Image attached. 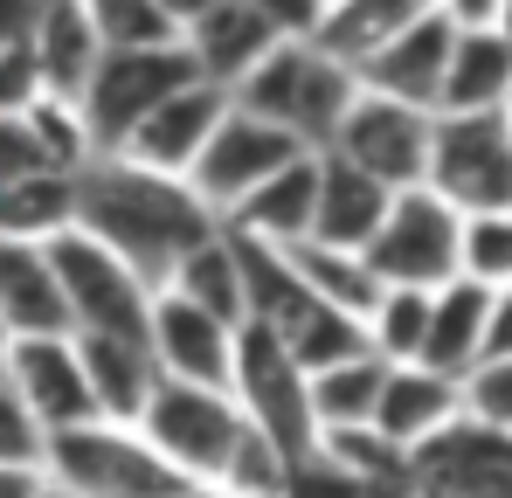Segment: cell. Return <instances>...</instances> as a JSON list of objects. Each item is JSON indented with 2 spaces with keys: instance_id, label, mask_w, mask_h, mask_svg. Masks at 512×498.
Here are the masks:
<instances>
[{
  "instance_id": "18",
  "label": "cell",
  "mask_w": 512,
  "mask_h": 498,
  "mask_svg": "<svg viewBox=\"0 0 512 498\" xmlns=\"http://www.w3.org/2000/svg\"><path fill=\"white\" fill-rule=\"evenodd\" d=\"M312 201H319V153L291 160L284 173H270L256 194H243L222 229L243 236V243H263V249H291V243H312Z\"/></svg>"
},
{
  "instance_id": "7",
  "label": "cell",
  "mask_w": 512,
  "mask_h": 498,
  "mask_svg": "<svg viewBox=\"0 0 512 498\" xmlns=\"http://www.w3.org/2000/svg\"><path fill=\"white\" fill-rule=\"evenodd\" d=\"M180 83H194V56L167 42V49H104L90 83L77 90V111H84V132L97 153H118L132 139V125L167 104Z\"/></svg>"
},
{
  "instance_id": "39",
  "label": "cell",
  "mask_w": 512,
  "mask_h": 498,
  "mask_svg": "<svg viewBox=\"0 0 512 498\" xmlns=\"http://www.w3.org/2000/svg\"><path fill=\"white\" fill-rule=\"evenodd\" d=\"M35 97H49L42 63L28 56V42H7V49H0V118H21Z\"/></svg>"
},
{
  "instance_id": "19",
  "label": "cell",
  "mask_w": 512,
  "mask_h": 498,
  "mask_svg": "<svg viewBox=\"0 0 512 498\" xmlns=\"http://www.w3.org/2000/svg\"><path fill=\"white\" fill-rule=\"evenodd\" d=\"M77 360H84V388L97 422H125L139 429V415L160 388V367L146 353V339H118V332H77Z\"/></svg>"
},
{
  "instance_id": "34",
  "label": "cell",
  "mask_w": 512,
  "mask_h": 498,
  "mask_svg": "<svg viewBox=\"0 0 512 498\" xmlns=\"http://www.w3.org/2000/svg\"><path fill=\"white\" fill-rule=\"evenodd\" d=\"M423 326H429V291H402V284H381L374 312H367V346L388 360V367H409L423 353Z\"/></svg>"
},
{
  "instance_id": "29",
  "label": "cell",
  "mask_w": 512,
  "mask_h": 498,
  "mask_svg": "<svg viewBox=\"0 0 512 498\" xmlns=\"http://www.w3.org/2000/svg\"><path fill=\"white\" fill-rule=\"evenodd\" d=\"M77 229V173H21L0 187V243H56Z\"/></svg>"
},
{
  "instance_id": "17",
  "label": "cell",
  "mask_w": 512,
  "mask_h": 498,
  "mask_svg": "<svg viewBox=\"0 0 512 498\" xmlns=\"http://www.w3.org/2000/svg\"><path fill=\"white\" fill-rule=\"evenodd\" d=\"M277 42H284V35L256 14L250 0H215L201 21H187V28H180V49L194 56V77H201V83H222V90H236V83L250 77Z\"/></svg>"
},
{
  "instance_id": "45",
  "label": "cell",
  "mask_w": 512,
  "mask_h": 498,
  "mask_svg": "<svg viewBox=\"0 0 512 498\" xmlns=\"http://www.w3.org/2000/svg\"><path fill=\"white\" fill-rule=\"evenodd\" d=\"M35 14H42V0H0V49L7 42H28Z\"/></svg>"
},
{
  "instance_id": "40",
  "label": "cell",
  "mask_w": 512,
  "mask_h": 498,
  "mask_svg": "<svg viewBox=\"0 0 512 498\" xmlns=\"http://www.w3.org/2000/svg\"><path fill=\"white\" fill-rule=\"evenodd\" d=\"M0 464H42V429L28 422L7 381H0Z\"/></svg>"
},
{
  "instance_id": "31",
  "label": "cell",
  "mask_w": 512,
  "mask_h": 498,
  "mask_svg": "<svg viewBox=\"0 0 512 498\" xmlns=\"http://www.w3.org/2000/svg\"><path fill=\"white\" fill-rule=\"evenodd\" d=\"M319 450L340 464L346 478H360L374 498H409V457L388 436H374V429H333V436H319Z\"/></svg>"
},
{
  "instance_id": "32",
  "label": "cell",
  "mask_w": 512,
  "mask_h": 498,
  "mask_svg": "<svg viewBox=\"0 0 512 498\" xmlns=\"http://www.w3.org/2000/svg\"><path fill=\"white\" fill-rule=\"evenodd\" d=\"M457 277L478 291H512V208L457 215Z\"/></svg>"
},
{
  "instance_id": "5",
  "label": "cell",
  "mask_w": 512,
  "mask_h": 498,
  "mask_svg": "<svg viewBox=\"0 0 512 498\" xmlns=\"http://www.w3.org/2000/svg\"><path fill=\"white\" fill-rule=\"evenodd\" d=\"M243 429L250 422L222 388H187V381H160L146 415H139V436L153 443V457L180 485H222Z\"/></svg>"
},
{
  "instance_id": "33",
  "label": "cell",
  "mask_w": 512,
  "mask_h": 498,
  "mask_svg": "<svg viewBox=\"0 0 512 498\" xmlns=\"http://www.w3.org/2000/svg\"><path fill=\"white\" fill-rule=\"evenodd\" d=\"M21 125H28L35 160L49 166V173H84V166L97 160V146H90V132H84V111H77L70 97H35V104L21 111Z\"/></svg>"
},
{
  "instance_id": "25",
  "label": "cell",
  "mask_w": 512,
  "mask_h": 498,
  "mask_svg": "<svg viewBox=\"0 0 512 498\" xmlns=\"http://www.w3.org/2000/svg\"><path fill=\"white\" fill-rule=\"evenodd\" d=\"M28 56L42 63V83H49V97H70L77 104V90L90 83L97 70V28H90L84 0H42V14H35V28H28Z\"/></svg>"
},
{
  "instance_id": "10",
  "label": "cell",
  "mask_w": 512,
  "mask_h": 498,
  "mask_svg": "<svg viewBox=\"0 0 512 498\" xmlns=\"http://www.w3.org/2000/svg\"><path fill=\"white\" fill-rule=\"evenodd\" d=\"M291 160H305V146L284 132V125H270V118H256V111H243L236 97H229V118L215 125V139L201 146V160H194V173H187V187L201 194V208L222 222L243 194H256L270 173H284Z\"/></svg>"
},
{
  "instance_id": "16",
  "label": "cell",
  "mask_w": 512,
  "mask_h": 498,
  "mask_svg": "<svg viewBox=\"0 0 512 498\" xmlns=\"http://www.w3.org/2000/svg\"><path fill=\"white\" fill-rule=\"evenodd\" d=\"M450 42H457V21L436 7V14H423L416 28H402L388 49H374L353 77H360V90H374V97H395V104L436 111L443 70H450Z\"/></svg>"
},
{
  "instance_id": "36",
  "label": "cell",
  "mask_w": 512,
  "mask_h": 498,
  "mask_svg": "<svg viewBox=\"0 0 512 498\" xmlns=\"http://www.w3.org/2000/svg\"><path fill=\"white\" fill-rule=\"evenodd\" d=\"M284 478H291V457H284L270 436L243 429V443H236V457H229V471H222V492H236V498H284Z\"/></svg>"
},
{
  "instance_id": "43",
  "label": "cell",
  "mask_w": 512,
  "mask_h": 498,
  "mask_svg": "<svg viewBox=\"0 0 512 498\" xmlns=\"http://www.w3.org/2000/svg\"><path fill=\"white\" fill-rule=\"evenodd\" d=\"M478 360H512V291H492V312H485Z\"/></svg>"
},
{
  "instance_id": "38",
  "label": "cell",
  "mask_w": 512,
  "mask_h": 498,
  "mask_svg": "<svg viewBox=\"0 0 512 498\" xmlns=\"http://www.w3.org/2000/svg\"><path fill=\"white\" fill-rule=\"evenodd\" d=\"M284 498H374L360 478H346L340 464L312 443L305 457H291V478H284Z\"/></svg>"
},
{
  "instance_id": "27",
  "label": "cell",
  "mask_w": 512,
  "mask_h": 498,
  "mask_svg": "<svg viewBox=\"0 0 512 498\" xmlns=\"http://www.w3.org/2000/svg\"><path fill=\"white\" fill-rule=\"evenodd\" d=\"M381 381H388V360H381V353H353V360H333V367L305 374L312 429H319V436H333V429H374Z\"/></svg>"
},
{
  "instance_id": "15",
  "label": "cell",
  "mask_w": 512,
  "mask_h": 498,
  "mask_svg": "<svg viewBox=\"0 0 512 498\" xmlns=\"http://www.w3.org/2000/svg\"><path fill=\"white\" fill-rule=\"evenodd\" d=\"M7 388L14 402L28 409V422L49 436V429H77V422H97L84 388V360H77V332L63 339H14L7 353Z\"/></svg>"
},
{
  "instance_id": "4",
  "label": "cell",
  "mask_w": 512,
  "mask_h": 498,
  "mask_svg": "<svg viewBox=\"0 0 512 498\" xmlns=\"http://www.w3.org/2000/svg\"><path fill=\"white\" fill-rule=\"evenodd\" d=\"M423 187L457 215L512 208V111H436Z\"/></svg>"
},
{
  "instance_id": "44",
  "label": "cell",
  "mask_w": 512,
  "mask_h": 498,
  "mask_svg": "<svg viewBox=\"0 0 512 498\" xmlns=\"http://www.w3.org/2000/svg\"><path fill=\"white\" fill-rule=\"evenodd\" d=\"M0 498H49L42 464H0Z\"/></svg>"
},
{
  "instance_id": "53",
  "label": "cell",
  "mask_w": 512,
  "mask_h": 498,
  "mask_svg": "<svg viewBox=\"0 0 512 498\" xmlns=\"http://www.w3.org/2000/svg\"><path fill=\"white\" fill-rule=\"evenodd\" d=\"M506 111H512V104H506Z\"/></svg>"
},
{
  "instance_id": "41",
  "label": "cell",
  "mask_w": 512,
  "mask_h": 498,
  "mask_svg": "<svg viewBox=\"0 0 512 498\" xmlns=\"http://www.w3.org/2000/svg\"><path fill=\"white\" fill-rule=\"evenodd\" d=\"M21 173H42L35 139H28V125H21V118H0V187H14Z\"/></svg>"
},
{
  "instance_id": "52",
  "label": "cell",
  "mask_w": 512,
  "mask_h": 498,
  "mask_svg": "<svg viewBox=\"0 0 512 498\" xmlns=\"http://www.w3.org/2000/svg\"><path fill=\"white\" fill-rule=\"evenodd\" d=\"M49 498H63V492H49Z\"/></svg>"
},
{
  "instance_id": "47",
  "label": "cell",
  "mask_w": 512,
  "mask_h": 498,
  "mask_svg": "<svg viewBox=\"0 0 512 498\" xmlns=\"http://www.w3.org/2000/svg\"><path fill=\"white\" fill-rule=\"evenodd\" d=\"M153 7H160V14H167L173 28H187V21H201V14H208V7H215V0H153Z\"/></svg>"
},
{
  "instance_id": "23",
  "label": "cell",
  "mask_w": 512,
  "mask_h": 498,
  "mask_svg": "<svg viewBox=\"0 0 512 498\" xmlns=\"http://www.w3.org/2000/svg\"><path fill=\"white\" fill-rule=\"evenodd\" d=\"M443 0H333V7H319V28H312V42L346 63V70H360L374 49H388L402 28H416L423 14H436Z\"/></svg>"
},
{
  "instance_id": "37",
  "label": "cell",
  "mask_w": 512,
  "mask_h": 498,
  "mask_svg": "<svg viewBox=\"0 0 512 498\" xmlns=\"http://www.w3.org/2000/svg\"><path fill=\"white\" fill-rule=\"evenodd\" d=\"M457 402H464V422H478L492 436H512V360H478L457 381Z\"/></svg>"
},
{
  "instance_id": "26",
  "label": "cell",
  "mask_w": 512,
  "mask_h": 498,
  "mask_svg": "<svg viewBox=\"0 0 512 498\" xmlns=\"http://www.w3.org/2000/svg\"><path fill=\"white\" fill-rule=\"evenodd\" d=\"M512 104V49L499 28H457L436 111H506Z\"/></svg>"
},
{
  "instance_id": "21",
  "label": "cell",
  "mask_w": 512,
  "mask_h": 498,
  "mask_svg": "<svg viewBox=\"0 0 512 498\" xmlns=\"http://www.w3.org/2000/svg\"><path fill=\"white\" fill-rule=\"evenodd\" d=\"M0 326L7 339H63L70 305L42 243H0Z\"/></svg>"
},
{
  "instance_id": "48",
  "label": "cell",
  "mask_w": 512,
  "mask_h": 498,
  "mask_svg": "<svg viewBox=\"0 0 512 498\" xmlns=\"http://www.w3.org/2000/svg\"><path fill=\"white\" fill-rule=\"evenodd\" d=\"M499 35H506V49H512V0H499V21H492Z\"/></svg>"
},
{
  "instance_id": "50",
  "label": "cell",
  "mask_w": 512,
  "mask_h": 498,
  "mask_svg": "<svg viewBox=\"0 0 512 498\" xmlns=\"http://www.w3.org/2000/svg\"><path fill=\"white\" fill-rule=\"evenodd\" d=\"M7 353H14V339H7V326H0V381H7Z\"/></svg>"
},
{
  "instance_id": "30",
  "label": "cell",
  "mask_w": 512,
  "mask_h": 498,
  "mask_svg": "<svg viewBox=\"0 0 512 498\" xmlns=\"http://www.w3.org/2000/svg\"><path fill=\"white\" fill-rule=\"evenodd\" d=\"M291 270H298V284L319 298V305H333L346 319H360L367 326V312H374V298H381V284H374V270L360 263V249H333V243H291Z\"/></svg>"
},
{
  "instance_id": "35",
  "label": "cell",
  "mask_w": 512,
  "mask_h": 498,
  "mask_svg": "<svg viewBox=\"0 0 512 498\" xmlns=\"http://www.w3.org/2000/svg\"><path fill=\"white\" fill-rule=\"evenodd\" d=\"M84 14L97 28V49H167V42H180V28L153 0H84Z\"/></svg>"
},
{
  "instance_id": "22",
  "label": "cell",
  "mask_w": 512,
  "mask_h": 498,
  "mask_svg": "<svg viewBox=\"0 0 512 498\" xmlns=\"http://www.w3.org/2000/svg\"><path fill=\"white\" fill-rule=\"evenodd\" d=\"M388 187L367 180L360 166H346L340 153H319V201H312V243L333 249H367V236L388 215Z\"/></svg>"
},
{
  "instance_id": "49",
  "label": "cell",
  "mask_w": 512,
  "mask_h": 498,
  "mask_svg": "<svg viewBox=\"0 0 512 498\" xmlns=\"http://www.w3.org/2000/svg\"><path fill=\"white\" fill-rule=\"evenodd\" d=\"M180 498H236V492H222V485H187Z\"/></svg>"
},
{
  "instance_id": "42",
  "label": "cell",
  "mask_w": 512,
  "mask_h": 498,
  "mask_svg": "<svg viewBox=\"0 0 512 498\" xmlns=\"http://www.w3.org/2000/svg\"><path fill=\"white\" fill-rule=\"evenodd\" d=\"M250 7L277 35H312V28H319V0H250Z\"/></svg>"
},
{
  "instance_id": "1",
  "label": "cell",
  "mask_w": 512,
  "mask_h": 498,
  "mask_svg": "<svg viewBox=\"0 0 512 498\" xmlns=\"http://www.w3.org/2000/svg\"><path fill=\"white\" fill-rule=\"evenodd\" d=\"M77 229L97 236L104 249H118L153 291L173 277V263L187 249H201L222 222L201 208V194L173 173H146V166L97 153L77 173Z\"/></svg>"
},
{
  "instance_id": "20",
  "label": "cell",
  "mask_w": 512,
  "mask_h": 498,
  "mask_svg": "<svg viewBox=\"0 0 512 498\" xmlns=\"http://www.w3.org/2000/svg\"><path fill=\"white\" fill-rule=\"evenodd\" d=\"M450 422H464V402H457V381L436 374V367H388L381 381V402H374V436H388L402 457H416L429 436H443Z\"/></svg>"
},
{
  "instance_id": "24",
  "label": "cell",
  "mask_w": 512,
  "mask_h": 498,
  "mask_svg": "<svg viewBox=\"0 0 512 498\" xmlns=\"http://www.w3.org/2000/svg\"><path fill=\"white\" fill-rule=\"evenodd\" d=\"M485 312H492V291H478V284H464V277L436 284V291H429V326H423V353H416V367H436V374L464 381V374L478 367Z\"/></svg>"
},
{
  "instance_id": "28",
  "label": "cell",
  "mask_w": 512,
  "mask_h": 498,
  "mask_svg": "<svg viewBox=\"0 0 512 498\" xmlns=\"http://www.w3.org/2000/svg\"><path fill=\"white\" fill-rule=\"evenodd\" d=\"M160 291L187 298V305H201V312L222 319V326H243V249H236V236L215 229L201 249H187Z\"/></svg>"
},
{
  "instance_id": "2",
  "label": "cell",
  "mask_w": 512,
  "mask_h": 498,
  "mask_svg": "<svg viewBox=\"0 0 512 498\" xmlns=\"http://www.w3.org/2000/svg\"><path fill=\"white\" fill-rule=\"evenodd\" d=\"M229 97H236L243 111H256V118L284 125L305 153H333L340 118L353 111V97H360V77H353L346 63H333L312 35H284Z\"/></svg>"
},
{
  "instance_id": "46",
  "label": "cell",
  "mask_w": 512,
  "mask_h": 498,
  "mask_svg": "<svg viewBox=\"0 0 512 498\" xmlns=\"http://www.w3.org/2000/svg\"><path fill=\"white\" fill-rule=\"evenodd\" d=\"M443 14H450L457 28H492V21H499V0H443Z\"/></svg>"
},
{
  "instance_id": "6",
  "label": "cell",
  "mask_w": 512,
  "mask_h": 498,
  "mask_svg": "<svg viewBox=\"0 0 512 498\" xmlns=\"http://www.w3.org/2000/svg\"><path fill=\"white\" fill-rule=\"evenodd\" d=\"M49 249V270L63 284L70 305V332H118V339H146V312H153V284L84 229H63Z\"/></svg>"
},
{
  "instance_id": "3",
  "label": "cell",
  "mask_w": 512,
  "mask_h": 498,
  "mask_svg": "<svg viewBox=\"0 0 512 498\" xmlns=\"http://www.w3.org/2000/svg\"><path fill=\"white\" fill-rule=\"evenodd\" d=\"M42 478L63 498H180L187 485L125 422H77L42 436Z\"/></svg>"
},
{
  "instance_id": "51",
  "label": "cell",
  "mask_w": 512,
  "mask_h": 498,
  "mask_svg": "<svg viewBox=\"0 0 512 498\" xmlns=\"http://www.w3.org/2000/svg\"><path fill=\"white\" fill-rule=\"evenodd\" d=\"M319 7H333V0H319Z\"/></svg>"
},
{
  "instance_id": "14",
  "label": "cell",
  "mask_w": 512,
  "mask_h": 498,
  "mask_svg": "<svg viewBox=\"0 0 512 498\" xmlns=\"http://www.w3.org/2000/svg\"><path fill=\"white\" fill-rule=\"evenodd\" d=\"M229 118V90L222 83H180L167 104H153L139 125H132V139L118 146V160L146 166V173H173V180H187L194 160H201V146L215 139V125Z\"/></svg>"
},
{
  "instance_id": "12",
  "label": "cell",
  "mask_w": 512,
  "mask_h": 498,
  "mask_svg": "<svg viewBox=\"0 0 512 498\" xmlns=\"http://www.w3.org/2000/svg\"><path fill=\"white\" fill-rule=\"evenodd\" d=\"M409 498H512V436L450 422L409 457Z\"/></svg>"
},
{
  "instance_id": "13",
  "label": "cell",
  "mask_w": 512,
  "mask_h": 498,
  "mask_svg": "<svg viewBox=\"0 0 512 498\" xmlns=\"http://www.w3.org/2000/svg\"><path fill=\"white\" fill-rule=\"evenodd\" d=\"M146 353L160 367V381H187V388H222L229 395V367H236V326L208 319L201 305L153 291L146 312Z\"/></svg>"
},
{
  "instance_id": "11",
  "label": "cell",
  "mask_w": 512,
  "mask_h": 498,
  "mask_svg": "<svg viewBox=\"0 0 512 498\" xmlns=\"http://www.w3.org/2000/svg\"><path fill=\"white\" fill-rule=\"evenodd\" d=\"M429 118H436V111H416V104H395V97H374V90H360V97H353V111L340 118V139H333V153H340L346 166H360L367 180H381L388 194H402V187H423Z\"/></svg>"
},
{
  "instance_id": "9",
  "label": "cell",
  "mask_w": 512,
  "mask_h": 498,
  "mask_svg": "<svg viewBox=\"0 0 512 498\" xmlns=\"http://www.w3.org/2000/svg\"><path fill=\"white\" fill-rule=\"evenodd\" d=\"M360 263L374 270V284H402V291H436L457 277V208H443L429 187H402L381 215V229L367 236Z\"/></svg>"
},
{
  "instance_id": "8",
  "label": "cell",
  "mask_w": 512,
  "mask_h": 498,
  "mask_svg": "<svg viewBox=\"0 0 512 498\" xmlns=\"http://www.w3.org/2000/svg\"><path fill=\"white\" fill-rule=\"evenodd\" d=\"M229 402L243 409L256 436H270L284 457H305L319 443L312 402H305V367L284 353V339L263 326H236V367H229Z\"/></svg>"
}]
</instances>
